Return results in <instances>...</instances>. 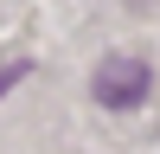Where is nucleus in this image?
I'll list each match as a JSON object with an SVG mask.
<instances>
[{"label":"nucleus","mask_w":160,"mask_h":154,"mask_svg":"<svg viewBox=\"0 0 160 154\" xmlns=\"http://www.w3.org/2000/svg\"><path fill=\"white\" fill-rule=\"evenodd\" d=\"M154 90V64L135 58V51H109V58L96 64V77H90V96L102 103V109H141Z\"/></svg>","instance_id":"1"}]
</instances>
